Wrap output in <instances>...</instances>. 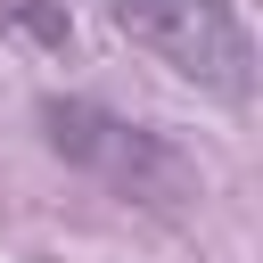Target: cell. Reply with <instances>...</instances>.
Segmentation results:
<instances>
[{
	"mask_svg": "<svg viewBox=\"0 0 263 263\" xmlns=\"http://www.w3.org/2000/svg\"><path fill=\"white\" fill-rule=\"evenodd\" d=\"M8 25H16V33H33V41H49V49H74V25H66V16L49 8V0H25V8H16Z\"/></svg>",
	"mask_w": 263,
	"mask_h": 263,
	"instance_id": "3",
	"label": "cell"
},
{
	"mask_svg": "<svg viewBox=\"0 0 263 263\" xmlns=\"http://www.w3.org/2000/svg\"><path fill=\"white\" fill-rule=\"evenodd\" d=\"M107 16L156 66L197 82L205 99H222V107L255 99V33H247L238 0H107Z\"/></svg>",
	"mask_w": 263,
	"mask_h": 263,
	"instance_id": "1",
	"label": "cell"
},
{
	"mask_svg": "<svg viewBox=\"0 0 263 263\" xmlns=\"http://www.w3.org/2000/svg\"><path fill=\"white\" fill-rule=\"evenodd\" d=\"M41 140L74 164V173H90V181H107V189H123V197H189V156L164 140V132H148V123H132V115H115L107 99H41Z\"/></svg>",
	"mask_w": 263,
	"mask_h": 263,
	"instance_id": "2",
	"label": "cell"
}]
</instances>
